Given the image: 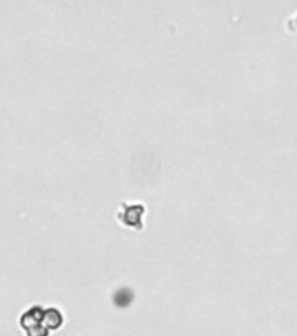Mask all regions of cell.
Wrapping results in <instances>:
<instances>
[{
    "label": "cell",
    "mask_w": 297,
    "mask_h": 336,
    "mask_svg": "<svg viewBox=\"0 0 297 336\" xmlns=\"http://www.w3.org/2000/svg\"><path fill=\"white\" fill-rule=\"evenodd\" d=\"M145 205L142 203H122L117 212V221L126 228L142 229L144 228Z\"/></svg>",
    "instance_id": "obj_2"
},
{
    "label": "cell",
    "mask_w": 297,
    "mask_h": 336,
    "mask_svg": "<svg viewBox=\"0 0 297 336\" xmlns=\"http://www.w3.org/2000/svg\"><path fill=\"white\" fill-rule=\"evenodd\" d=\"M21 327L26 331L28 336H47L49 329L44 321V308L31 307L21 315Z\"/></svg>",
    "instance_id": "obj_1"
}]
</instances>
